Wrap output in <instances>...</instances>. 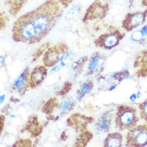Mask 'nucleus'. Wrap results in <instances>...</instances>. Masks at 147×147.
Returning a JSON list of instances; mask_svg holds the SVG:
<instances>
[{
	"instance_id": "1",
	"label": "nucleus",
	"mask_w": 147,
	"mask_h": 147,
	"mask_svg": "<svg viewBox=\"0 0 147 147\" xmlns=\"http://www.w3.org/2000/svg\"><path fill=\"white\" fill-rule=\"evenodd\" d=\"M63 13L58 1L47 0L16 20L12 29V38L17 42L38 43L54 28Z\"/></svg>"
},
{
	"instance_id": "2",
	"label": "nucleus",
	"mask_w": 147,
	"mask_h": 147,
	"mask_svg": "<svg viewBox=\"0 0 147 147\" xmlns=\"http://www.w3.org/2000/svg\"><path fill=\"white\" fill-rule=\"evenodd\" d=\"M140 121L136 109L127 105H121L117 108L115 124L120 131L129 130L137 125Z\"/></svg>"
},
{
	"instance_id": "3",
	"label": "nucleus",
	"mask_w": 147,
	"mask_h": 147,
	"mask_svg": "<svg viewBox=\"0 0 147 147\" xmlns=\"http://www.w3.org/2000/svg\"><path fill=\"white\" fill-rule=\"evenodd\" d=\"M125 36V33L117 27L110 25L107 31L94 41L95 45L106 50H111L118 46Z\"/></svg>"
},
{
	"instance_id": "4",
	"label": "nucleus",
	"mask_w": 147,
	"mask_h": 147,
	"mask_svg": "<svg viewBox=\"0 0 147 147\" xmlns=\"http://www.w3.org/2000/svg\"><path fill=\"white\" fill-rule=\"evenodd\" d=\"M110 9L109 4L102 0H95L86 11L82 18L86 23L95 20H102L106 18Z\"/></svg>"
},
{
	"instance_id": "5",
	"label": "nucleus",
	"mask_w": 147,
	"mask_h": 147,
	"mask_svg": "<svg viewBox=\"0 0 147 147\" xmlns=\"http://www.w3.org/2000/svg\"><path fill=\"white\" fill-rule=\"evenodd\" d=\"M127 147L147 146V123L138 125L129 130L126 137Z\"/></svg>"
},
{
	"instance_id": "6",
	"label": "nucleus",
	"mask_w": 147,
	"mask_h": 147,
	"mask_svg": "<svg viewBox=\"0 0 147 147\" xmlns=\"http://www.w3.org/2000/svg\"><path fill=\"white\" fill-rule=\"evenodd\" d=\"M147 18V9L144 11L129 12L122 20L121 27L125 31L130 32L143 25Z\"/></svg>"
},
{
	"instance_id": "7",
	"label": "nucleus",
	"mask_w": 147,
	"mask_h": 147,
	"mask_svg": "<svg viewBox=\"0 0 147 147\" xmlns=\"http://www.w3.org/2000/svg\"><path fill=\"white\" fill-rule=\"evenodd\" d=\"M68 52V46L63 43H59L53 47L48 48L43 56L44 64L47 67L55 66L59 61L60 56Z\"/></svg>"
},
{
	"instance_id": "8",
	"label": "nucleus",
	"mask_w": 147,
	"mask_h": 147,
	"mask_svg": "<svg viewBox=\"0 0 147 147\" xmlns=\"http://www.w3.org/2000/svg\"><path fill=\"white\" fill-rule=\"evenodd\" d=\"M94 118L82 115L79 113H75L70 117L67 120L68 125L78 131L86 130L88 125L94 121Z\"/></svg>"
},
{
	"instance_id": "9",
	"label": "nucleus",
	"mask_w": 147,
	"mask_h": 147,
	"mask_svg": "<svg viewBox=\"0 0 147 147\" xmlns=\"http://www.w3.org/2000/svg\"><path fill=\"white\" fill-rule=\"evenodd\" d=\"M136 76L139 78H147V48L139 53L134 63Z\"/></svg>"
},
{
	"instance_id": "10",
	"label": "nucleus",
	"mask_w": 147,
	"mask_h": 147,
	"mask_svg": "<svg viewBox=\"0 0 147 147\" xmlns=\"http://www.w3.org/2000/svg\"><path fill=\"white\" fill-rule=\"evenodd\" d=\"M106 59L103 55L99 52L93 53L89 60L88 74L90 75L101 71L103 68Z\"/></svg>"
},
{
	"instance_id": "11",
	"label": "nucleus",
	"mask_w": 147,
	"mask_h": 147,
	"mask_svg": "<svg viewBox=\"0 0 147 147\" xmlns=\"http://www.w3.org/2000/svg\"><path fill=\"white\" fill-rule=\"evenodd\" d=\"M47 67L40 65L36 67L30 74V85L34 88L40 84L46 78L48 74Z\"/></svg>"
},
{
	"instance_id": "12",
	"label": "nucleus",
	"mask_w": 147,
	"mask_h": 147,
	"mask_svg": "<svg viewBox=\"0 0 147 147\" xmlns=\"http://www.w3.org/2000/svg\"><path fill=\"white\" fill-rule=\"evenodd\" d=\"M112 120V111H107L98 119L96 124V129L100 132H107L110 129Z\"/></svg>"
},
{
	"instance_id": "13",
	"label": "nucleus",
	"mask_w": 147,
	"mask_h": 147,
	"mask_svg": "<svg viewBox=\"0 0 147 147\" xmlns=\"http://www.w3.org/2000/svg\"><path fill=\"white\" fill-rule=\"evenodd\" d=\"M130 38L133 41L141 45H147V22L144 24L139 30L134 31Z\"/></svg>"
},
{
	"instance_id": "14",
	"label": "nucleus",
	"mask_w": 147,
	"mask_h": 147,
	"mask_svg": "<svg viewBox=\"0 0 147 147\" xmlns=\"http://www.w3.org/2000/svg\"><path fill=\"white\" fill-rule=\"evenodd\" d=\"M30 75L29 68L27 67L15 81L13 84L14 88L19 89V91L26 89L30 85Z\"/></svg>"
},
{
	"instance_id": "15",
	"label": "nucleus",
	"mask_w": 147,
	"mask_h": 147,
	"mask_svg": "<svg viewBox=\"0 0 147 147\" xmlns=\"http://www.w3.org/2000/svg\"><path fill=\"white\" fill-rule=\"evenodd\" d=\"M123 137L118 132L108 134L105 140L104 147H121L122 146Z\"/></svg>"
},
{
	"instance_id": "16",
	"label": "nucleus",
	"mask_w": 147,
	"mask_h": 147,
	"mask_svg": "<svg viewBox=\"0 0 147 147\" xmlns=\"http://www.w3.org/2000/svg\"><path fill=\"white\" fill-rule=\"evenodd\" d=\"M93 134L90 131L84 130L78 137L76 145L77 147H85L92 138Z\"/></svg>"
},
{
	"instance_id": "17",
	"label": "nucleus",
	"mask_w": 147,
	"mask_h": 147,
	"mask_svg": "<svg viewBox=\"0 0 147 147\" xmlns=\"http://www.w3.org/2000/svg\"><path fill=\"white\" fill-rule=\"evenodd\" d=\"M26 0H8L9 12L11 15L15 16L19 12Z\"/></svg>"
},
{
	"instance_id": "18",
	"label": "nucleus",
	"mask_w": 147,
	"mask_h": 147,
	"mask_svg": "<svg viewBox=\"0 0 147 147\" xmlns=\"http://www.w3.org/2000/svg\"><path fill=\"white\" fill-rule=\"evenodd\" d=\"M94 86L93 82L91 80H88L82 83L77 92L78 99L79 100H81L84 96L85 95L88 94L92 90Z\"/></svg>"
},
{
	"instance_id": "19",
	"label": "nucleus",
	"mask_w": 147,
	"mask_h": 147,
	"mask_svg": "<svg viewBox=\"0 0 147 147\" xmlns=\"http://www.w3.org/2000/svg\"><path fill=\"white\" fill-rule=\"evenodd\" d=\"M26 129L30 132L33 134L34 136H37L41 131V128L39 125L37 119L34 118L32 119L30 123L27 124Z\"/></svg>"
},
{
	"instance_id": "20",
	"label": "nucleus",
	"mask_w": 147,
	"mask_h": 147,
	"mask_svg": "<svg viewBox=\"0 0 147 147\" xmlns=\"http://www.w3.org/2000/svg\"><path fill=\"white\" fill-rule=\"evenodd\" d=\"M58 106V102L56 98H53L48 100L43 108V111L46 114L53 112L55 108Z\"/></svg>"
},
{
	"instance_id": "21",
	"label": "nucleus",
	"mask_w": 147,
	"mask_h": 147,
	"mask_svg": "<svg viewBox=\"0 0 147 147\" xmlns=\"http://www.w3.org/2000/svg\"><path fill=\"white\" fill-rule=\"evenodd\" d=\"M81 6L79 5H74L67 12L66 16L67 19L71 20L78 16L81 11Z\"/></svg>"
},
{
	"instance_id": "22",
	"label": "nucleus",
	"mask_w": 147,
	"mask_h": 147,
	"mask_svg": "<svg viewBox=\"0 0 147 147\" xmlns=\"http://www.w3.org/2000/svg\"><path fill=\"white\" fill-rule=\"evenodd\" d=\"M139 107L140 118L147 122V99L139 105Z\"/></svg>"
},
{
	"instance_id": "23",
	"label": "nucleus",
	"mask_w": 147,
	"mask_h": 147,
	"mask_svg": "<svg viewBox=\"0 0 147 147\" xmlns=\"http://www.w3.org/2000/svg\"><path fill=\"white\" fill-rule=\"evenodd\" d=\"M49 43H45L42 45H41V46L34 53L33 56V61H35L38 58H40V56L42 55L44 53V52L47 49H48V47H49Z\"/></svg>"
},
{
	"instance_id": "24",
	"label": "nucleus",
	"mask_w": 147,
	"mask_h": 147,
	"mask_svg": "<svg viewBox=\"0 0 147 147\" xmlns=\"http://www.w3.org/2000/svg\"><path fill=\"white\" fill-rule=\"evenodd\" d=\"M7 15L3 12H1V30L4 29L6 27L7 21Z\"/></svg>"
},
{
	"instance_id": "25",
	"label": "nucleus",
	"mask_w": 147,
	"mask_h": 147,
	"mask_svg": "<svg viewBox=\"0 0 147 147\" xmlns=\"http://www.w3.org/2000/svg\"><path fill=\"white\" fill-rule=\"evenodd\" d=\"M72 84L69 82H65L63 88L62 89L61 92H60V95H64L68 92L71 89Z\"/></svg>"
},
{
	"instance_id": "26",
	"label": "nucleus",
	"mask_w": 147,
	"mask_h": 147,
	"mask_svg": "<svg viewBox=\"0 0 147 147\" xmlns=\"http://www.w3.org/2000/svg\"><path fill=\"white\" fill-rule=\"evenodd\" d=\"M74 103L72 102L71 101H67L62 107V110L63 111H70L71 110L72 108L74 107Z\"/></svg>"
},
{
	"instance_id": "27",
	"label": "nucleus",
	"mask_w": 147,
	"mask_h": 147,
	"mask_svg": "<svg viewBox=\"0 0 147 147\" xmlns=\"http://www.w3.org/2000/svg\"><path fill=\"white\" fill-rule=\"evenodd\" d=\"M74 1V0H58V2L65 8L67 7Z\"/></svg>"
},
{
	"instance_id": "28",
	"label": "nucleus",
	"mask_w": 147,
	"mask_h": 147,
	"mask_svg": "<svg viewBox=\"0 0 147 147\" xmlns=\"http://www.w3.org/2000/svg\"><path fill=\"white\" fill-rule=\"evenodd\" d=\"M5 59H6L5 56L1 57V68L3 67L5 63Z\"/></svg>"
},
{
	"instance_id": "29",
	"label": "nucleus",
	"mask_w": 147,
	"mask_h": 147,
	"mask_svg": "<svg viewBox=\"0 0 147 147\" xmlns=\"http://www.w3.org/2000/svg\"><path fill=\"white\" fill-rule=\"evenodd\" d=\"M142 6L147 9V0H141Z\"/></svg>"
},
{
	"instance_id": "30",
	"label": "nucleus",
	"mask_w": 147,
	"mask_h": 147,
	"mask_svg": "<svg viewBox=\"0 0 147 147\" xmlns=\"http://www.w3.org/2000/svg\"><path fill=\"white\" fill-rule=\"evenodd\" d=\"M59 66H56L52 68L50 70V73H52V72H53V71H55L57 70H58V69H59Z\"/></svg>"
},
{
	"instance_id": "31",
	"label": "nucleus",
	"mask_w": 147,
	"mask_h": 147,
	"mask_svg": "<svg viewBox=\"0 0 147 147\" xmlns=\"http://www.w3.org/2000/svg\"><path fill=\"white\" fill-rule=\"evenodd\" d=\"M5 99V95H3L2 96H1L0 97V100H1V104L2 103L4 100Z\"/></svg>"
},
{
	"instance_id": "32",
	"label": "nucleus",
	"mask_w": 147,
	"mask_h": 147,
	"mask_svg": "<svg viewBox=\"0 0 147 147\" xmlns=\"http://www.w3.org/2000/svg\"><path fill=\"white\" fill-rule=\"evenodd\" d=\"M61 65L62 67H64L65 66V63H64L63 61H62L61 62Z\"/></svg>"
}]
</instances>
